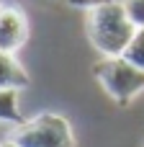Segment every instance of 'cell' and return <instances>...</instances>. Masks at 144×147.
I'll return each mask as SVG.
<instances>
[{"label":"cell","mask_w":144,"mask_h":147,"mask_svg":"<svg viewBox=\"0 0 144 147\" xmlns=\"http://www.w3.org/2000/svg\"><path fill=\"white\" fill-rule=\"evenodd\" d=\"M88 39L100 52V57H124L129 44L137 36V26L126 16L121 3H108L88 10Z\"/></svg>","instance_id":"6da1fadb"},{"label":"cell","mask_w":144,"mask_h":147,"mask_svg":"<svg viewBox=\"0 0 144 147\" xmlns=\"http://www.w3.org/2000/svg\"><path fill=\"white\" fill-rule=\"evenodd\" d=\"M93 75L119 106L131 103L144 93V72L124 57H100L93 65Z\"/></svg>","instance_id":"7a4b0ae2"},{"label":"cell","mask_w":144,"mask_h":147,"mask_svg":"<svg viewBox=\"0 0 144 147\" xmlns=\"http://www.w3.org/2000/svg\"><path fill=\"white\" fill-rule=\"evenodd\" d=\"M10 140L18 147H75V132L62 114L44 111L18 124Z\"/></svg>","instance_id":"3957f363"},{"label":"cell","mask_w":144,"mask_h":147,"mask_svg":"<svg viewBox=\"0 0 144 147\" xmlns=\"http://www.w3.org/2000/svg\"><path fill=\"white\" fill-rule=\"evenodd\" d=\"M28 39V18L18 5H0V52L15 54Z\"/></svg>","instance_id":"277c9868"},{"label":"cell","mask_w":144,"mask_h":147,"mask_svg":"<svg viewBox=\"0 0 144 147\" xmlns=\"http://www.w3.org/2000/svg\"><path fill=\"white\" fill-rule=\"evenodd\" d=\"M28 83V72L15 59V54L0 52V90H23Z\"/></svg>","instance_id":"5b68a950"},{"label":"cell","mask_w":144,"mask_h":147,"mask_svg":"<svg viewBox=\"0 0 144 147\" xmlns=\"http://www.w3.org/2000/svg\"><path fill=\"white\" fill-rule=\"evenodd\" d=\"M0 121L5 124H23L21 109H18V90H0Z\"/></svg>","instance_id":"8992f818"},{"label":"cell","mask_w":144,"mask_h":147,"mask_svg":"<svg viewBox=\"0 0 144 147\" xmlns=\"http://www.w3.org/2000/svg\"><path fill=\"white\" fill-rule=\"evenodd\" d=\"M124 59H129L134 67H139V70L144 72V28H142V31H137L134 41H131L129 49L124 52Z\"/></svg>","instance_id":"52a82bcc"},{"label":"cell","mask_w":144,"mask_h":147,"mask_svg":"<svg viewBox=\"0 0 144 147\" xmlns=\"http://www.w3.org/2000/svg\"><path fill=\"white\" fill-rule=\"evenodd\" d=\"M121 5H124L126 16L131 18V23L142 31L144 28V0H121Z\"/></svg>","instance_id":"ba28073f"},{"label":"cell","mask_w":144,"mask_h":147,"mask_svg":"<svg viewBox=\"0 0 144 147\" xmlns=\"http://www.w3.org/2000/svg\"><path fill=\"white\" fill-rule=\"evenodd\" d=\"M70 5L75 8H85V10H93V8H100V5H108V3H121V0H67Z\"/></svg>","instance_id":"9c48e42d"},{"label":"cell","mask_w":144,"mask_h":147,"mask_svg":"<svg viewBox=\"0 0 144 147\" xmlns=\"http://www.w3.org/2000/svg\"><path fill=\"white\" fill-rule=\"evenodd\" d=\"M0 147H18V145H15V142L8 137V140H3V142H0Z\"/></svg>","instance_id":"30bf717a"},{"label":"cell","mask_w":144,"mask_h":147,"mask_svg":"<svg viewBox=\"0 0 144 147\" xmlns=\"http://www.w3.org/2000/svg\"><path fill=\"white\" fill-rule=\"evenodd\" d=\"M142 147H144V145H142Z\"/></svg>","instance_id":"8fae6325"}]
</instances>
